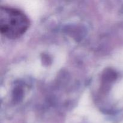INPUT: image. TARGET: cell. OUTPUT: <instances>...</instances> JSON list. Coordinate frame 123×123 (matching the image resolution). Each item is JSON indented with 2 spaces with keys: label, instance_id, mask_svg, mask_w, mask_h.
<instances>
[{
  "label": "cell",
  "instance_id": "6da1fadb",
  "mask_svg": "<svg viewBox=\"0 0 123 123\" xmlns=\"http://www.w3.org/2000/svg\"><path fill=\"white\" fill-rule=\"evenodd\" d=\"M30 26L28 17L19 10L7 6L0 8V31L5 37L15 39L21 37Z\"/></svg>",
  "mask_w": 123,
  "mask_h": 123
}]
</instances>
